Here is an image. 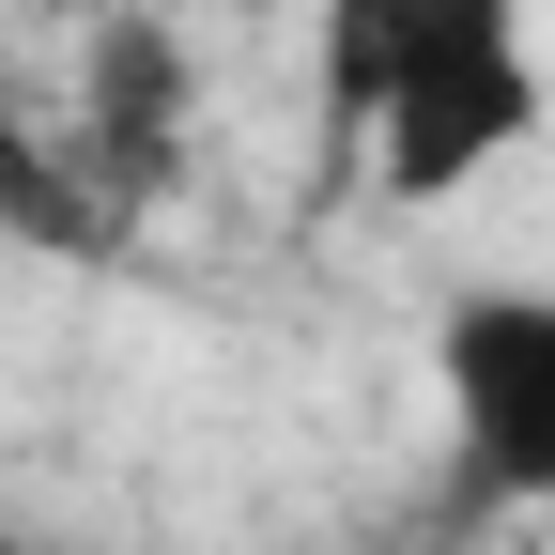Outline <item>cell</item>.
<instances>
[{
    "label": "cell",
    "mask_w": 555,
    "mask_h": 555,
    "mask_svg": "<svg viewBox=\"0 0 555 555\" xmlns=\"http://www.w3.org/2000/svg\"><path fill=\"white\" fill-rule=\"evenodd\" d=\"M324 31V139L386 201H463L540 139V31L525 0H309Z\"/></svg>",
    "instance_id": "obj_1"
},
{
    "label": "cell",
    "mask_w": 555,
    "mask_h": 555,
    "mask_svg": "<svg viewBox=\"0 0 555 555\" xmlns=\"http://www.w3.org/2000/svg\"><path fill=\"white\" fill-rule=\"evenodd\" d=\"M433 401H448V494L463 509H555V278L448 294Z\"/></svg>",
    "instance_id": "obj_2"
},
{
    "label": "cell",
    "mask_w": 555,
    "mask_h": 555,
    "mask_svg": "<svg viewBox=\"0 0 555 555\" xmlns=\"http://www.w3.org/2000/svg\"><path fill=\"white\" fill-rule=\"evenodd\" d=\"M93 139V170L155 217V185L185 170V124H201V78H185V47H170V16H93V47H78V108H62Z\"/></svg>",
    "instance_id": "obj_3"
},
{
    "label": "cell",
    "mask_w": 555,
    "mask_h": 555,
    "mask_svg": "<svg viewBox=\"0 0 555 555\" xmlns=\"http://www.w3.org/2000/svg\"><path fill=\"white\" fill-rule=\"evenodd\" d=\"M0 232L47 247V262H124L139 201L93 170V139H78V124H31L16 93H0Z\"/></svg>",
    "instance_id": "obj_4"
},
{
    "label": "cell",
    "mask_w": 555,
    "mask_h": 555,
    "mask_svg": "<svg viewBox=\"0 0 555 555\" xmlns=\"http://www.w3.org/2000/svg\"><path fill=\"white\" fill-rule=\"evenodd\" d=\"M0 555H31V540H16V525H0Z\"/></svg>",
    "instance_id": "obj_5"
}]
</instances>
